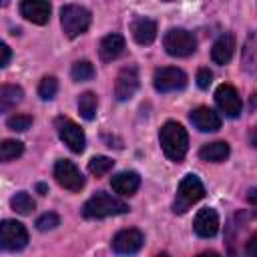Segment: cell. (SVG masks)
Instances as JSON below:
<instances>
[{
  "instance_id": "obj_30",
  "label": "cell",
  "mask_w": 257,
  "mask_h": 257,
  "mask_svg": "<svg viewBox=\"0 0 257 257\" xmlns=\"http://www.w3.org/2000/svg\"><path fill=\"white\" fill-rule=\"evenodd\" d=\"M253 42H255V36L249 34V40L245 44V58H243V66L249 72H253V64H255V60H253Z\"/></svg>"
},
{
  "instance_id": "obj_26",
  "label": "cell",
  "mask_w": 257,
  "mask_h": 257,
  "mask_svg": "<svg viewBox=\"0 0 257 257\" xmlns=\"http://www.w3.org/2000/svg\"><path fill=\"white\" fill-rule=\"evenodd\" d=\"M112 167H114V161L108 159V157H92V159L88 161V171H90V175H94V177L106 175Z\"/></svg>"
},
{
  "instance_id": "obj_3",
  "label": "cell",
  "mask_w": 257,
  "mask_h": 257,
  "mask_svg": "<svg viewBox=\"0 0 257 257\" xmlns=\"http://www.w3.org/2000/svg\"><path fill=\"white\" fill-rule=\"evenodd\" d=\"M205 197V185L197 175H185L179 183L175 201H173V213L183 215L187 213L195 203H199Z\"/></svg>"
},
{
  "instance_id": "obj_25",
  "label": "cell",
  "mask_w": 257,
  "mask_h": 257,
  "mask_svg": "<svg viewBox=\"0 0 257 257\" xmlns=\"http://www.w3.org/2000/svg\"><path fill=\"white\" fill-rule=\"evenodd\" d=\"M70 76H72V80H76V82L90 80V78L94 76V66H92L88 60H78V62L72 64Z\"/></svg>"
},
{
  "instance_id": "obj_28",
  "label": "cell",
  "mask_w": 257,
  "mask_h": 257,
  "mask_svg": "<svg viewBox=\"0 0 257 257\" xmlns=\"http://www.w3.org/2000/svg\"><path fill=\"white\" fill-rule=\"evenodd\" d=\"M6 124H8V128L14 131V133H24V131L30 128V124H32V116H28V114H14V116L8 118Z\"/></svg>"
},
{
  "instance_id": "obj_10",
  "label": "cell",
  "mask_w": 257,
  "mask_h": 257,
  "mask_svg": "<svg viewBox=\"0 0 257 257\" xmlns=\"http://www.w3.org/2000/svg\"><path fill=\"white\" fill-rule=\"evenodd\" d=\"M215 102H217L219 110L225 116H229V118H237L241 114V110H243L241 96L235 90V86H231V84L217 86V90H215Z\"/></svg>"
},
{
  "instance_id": "obj_32",
  "label": "cell",
  "mask_w": 257,
  "mask_h": 257,
  "mask_svg": "<svg viewBox=\"0 0 257 257\" xmlns=\"http://www.w3.org/2000/svg\"><path fill=\"white\" fill-rule=\"evenodd\" d=\"M10 58H12V52H10L8 44H4V42L0 40V68H4V66L10 62Z\"/></svg>"
},
{
  "instance_id": "obj_31",
  "label": "cell",
  "mask_w": 257,
  "mask_h": 257,
  "mask_svg": "<svg viewBox=\"0 0 257 257\" xmlns=\"http://www.w3.org/2000/svg\"><path fill=\"white\" fill-rule=\"evenodd\" d=\"M211 82H213V72L209 68H199L197 70V84H199V88L207 90L211 86Z\"/></svg>"
},
{
  "instance_id": "obj_29",
  "label": "cell",
  "mask_w": 257,
  "mask_h": 257,
  "mask_svg": "<svg viewBox=\"0 0 257 257\" xmlns=\"http://www.w3.org/2000/svg\"><path fill=\"white\" fill-rule=\"evenodd\" d=\"M58 225H60V217L56 213H44V215H40L36 219V229L38 231H50V229H54Z\"/></svg>"
},
{
  "instance_id": "obj_1",
  "label": "cell",
  "mask_w": 257,
  "mask_h": 257,
  "mask_svg": "<svg viewBox=\"0 0 257 257\" xmlns=\"http://www.w3.org/2000/svg\"><path fill=\"white\" fill-rule=\"evenodd\" d=\"M159 141H161V149L167 155V159L175 163H181L185 159L187 149H189V135L183 124L175 120H167L159 131Z\"/></svg>"
},
{
  "instance_id": "obj_7",
  "label": "cell",
  "mask_w": 257,
  "mask_h": 257,
  "mask_svg": "<svg viewBox=\"0 0 257 257\" xmlns=\"http://www.w3.org/2000/svg\"><path fill=\"white\" fill-rule=\"evenodd\" d=\"M54 128L60 137V141L72 151V153H82L84 145H86V137L82 133V128L68 116H56L54 120Z\"/></svg>"
},
{
  "instance_id": "obj_17",
  "label": "cell",
  "mask_w": 257,
  "mask_h": 257,
  "mask_svg": "<svg viewBox=\"0 0 257 257\" xmlns=\"http://www.w3.org/2000/svg\"><path fill=\"white\" fill-rule=\"evenodd\" d=\"M110 185H112L114 193H118L122 197H131V195H135L139 191L141 177L135 171H122V173H118V175H114L110 179Z\"/></svg>"
},
{
  "instance_id": "obj_12",
  "label": "cell",
  "mask_w": 257,
  "mask_h": 257,
  "mask_svg": "<svg viewBox=\"0 0 257 257\" xmlns=\"http://www.w3.org/2000/svg\"><path fill=\"white\" fill-rule=\"evenodd\" d=\"M139 88V70L135 66H124L114 82V96L116 100H128L135 96Z\"/></svg>"
},
{
  "instance_id": "obj_5",
  "label": "cell",
  "mask_w": 257,
  "mask_h": 257,
  "mask_svg": "<svg viewBox=\"0 0 257 257\" xmlns=\"http://www.w3.org/2000/svg\"><path fill=\"white\" fill-rule=\"evenodd\" d=\"M163 46L171 56L187 58L197 50V40L185 28H171L163 38Z\"/></svg>"
},
{
  "instance_id": "obj_21",
  "label": "cell",
  "mask_w": 257,
  "mask_h": 257,
  "mask_svg": "<svg viewBox=\"0 0 257 257\" xmlns=\"http://www.w3.org/2000/svg\"><path fill=\"white\" fill-rule=\"evenodd\" d=\"M22 88L16 84H0V114L12 110L16 104L22 102Z\"/></svg>"
},
{
  "instance_id": "obj_2",
  "label": "cell",
  "mask_w": 257,
  "mask_h": 257,
  "mask_svg": "<svg viewBox=\"0 0 257 257\" xmlns=\"http://www.w3.org/2000/svg\"><path fill=\"white\" fill-rule=\"evenodd\" d=\"M124 213H128V205L104 191H98L82 205V217L86 219H104V217H114Z\"/></svg>"
},
{
  "instance_id": "obj_33",
  "label": "cell",
  "mask_w": 257,
  "mask_h": 257,
  "mask_svg": "<svg viewBox=\"0 0 257 257\" xmlns=\"http://www.w3.org/2000/svg\"><path fill=\"white\" fill-rule=\"evenodd\" d=\"M36 191H38V195H46V193H48V187H46L44 183H38V185H36Z\"/></svg>"
},
{
  "instance_id": "obj_22",
  "label": "cell",
  "mask_w": 257,
  "mask_h": 257,
  "mask_svg": "<svg viewBox=\"0 0 257 257\" xmlns=\"http://www.w3.org/2000/svg\"><path fill=\"white\" fill-rule=\"evenodd\" d=\"M96 106H98V100H96V94L94 92H82L78 96V112L82 118L86 120H92L96 116Z\"/></svg>"
},
{
  "instance_id": "obj_19",
  "label": "cell",
  "mask_w": 257,
  "mask_h": 257,
  "mask_svg": "<svg viewBox=\"0 0 257 257\" xmlns=\"http://www.w3.org/2000/svg\"><path fill=\"white\" fill-rule=\"evenodd\" d=\"M233 52H235V36L231 32H225L215 40L211 48V58L217 64H227L233 58Z\"/></svg>"
},
{
  "instance_id": "obj_27",
  "label": "cell",
  "mask_w": 257,
  "mask_h": 257,
  "mask_svg": "<svg viewBox=\"0 0 257 257\" xmlns=\"http://www.w3.org/2000/svg\"><path fill=\"white\" fill-rule=\"evenodd\" d=\"M58 92V80L54 76H44L38 84V96L42 100H52Z\"/></svg>"
},
{
  "instance_id": "obj_24",
  "label": "cell",
  "mask_w": 257,
  "mask_h": 257,
  "mask_svg": "<svg viewBox=\"0 0 257 257\" xmlns=\"http://www.w3.org/2000/svg\"><path fill=\"white\" fill-rule=\"evenodd\" d=\"M10 207H12V211H16L18 215H30V213L34 211L36 203H34V199H32L28 193L20 191V193H16V195L10 199Z\"/></svg>"
},
{
  "instance_id": "obj_9",
  "label": "cell",
  "mask_w": 257,
  "mask_h": 257,
  "mask_svg": "<svg viewBox=\"0 0 257 257\" xmlns=\"http://www.w3.org/2000/svg\"><path fill=\"white\" fill-rule=\"evenodd\" d=\"M54 179H56V183H58L62 189H66V191H70V193H76V191H80V189L84 187V177H82V173L76 169L74 163H70V161H66V159L56 161V165H54Z\"/></svg>"
},
{
  "instance_id": "obj_14",
  "label": "cell",
  "mask_w": 257,
  "mask_h": 257,
  "mask_svg": "<svg viewBox=\"0 0 257 257\" xmlns=\"http://www.w3.org/2000/svg\"><path fill=\"white\" fill-rule=\"evenodd\" d=\"M50 2L48 0H20V14L32 24H46L50 20Z\"/></svg>"
},
{
  "instance_id": "obj_20",
  "label": "cell",
  "mask_w": 257,
  "mask_h": 257,
  "mask_svg": "<svg viewBox=\"0 0 257 257\" xmlns=\"http://www.w3.org/2000/svg\"><path fill=\"white\" fill-rule=\"evenodd\" d=\"M229 153H231V149L225 141H215V143L203 145L199 151V157H201V161H207V163H221L229 157Z\"/></svg>"
},
{
  "instance_id": "obj_11",
  "label": "cell",
  "mask_w": 257,
  "mask_h": 257,
  "mask_svg": "<svg viewBox=\"0 0 257 257\" xmlns=\"http://www.w3.org/2000/svg\"><path fill=\"white\" fill-rule=\"evenodd\" d=\"M145 243V235L139 229H122L112 237V251L118 255H133L141 251Z\"/></svg>"
},
{
  "instance_id": "obj_36",
  "label": "cell",
  "mask_w": 257,
  "mask_h": 257,
  "mask_svg": "<svg viewBox=\"0 0 257 257\" xmlns=\"http://www.w3.org/2000/svg\"><path fill=\"white\" fill-rule=\"evenodd\" d=\"M165 2H173V0H165Z\"/></svg>"
},
{
  "instance_id": "obj_8",
  "label": "cell",
  "mask_w": 257,
  "mask_h": 257,
  "mask_svg": "<svg viewBox=\"0 0 257 257\" xmlns=\"http://www.w3.org/2000/svg\"><path fill=\"white\" fill-rule=\"evenodd\" d=\"M153 84L157 92H175L187 86V74L175 66H163L155 70Z\"/></svg>"
},
{
  "instance_id": "obj_6",
  "label": "cell",
  "mask_w": 257,
  "mask_h": 257,
  "mask_svg": "<svg viewBox=\"0 0 257 257\" xmlns=\"http://www.w3.org/2000/svg\"><path fill=\"white\" fill-rule=\"evenodd\" d=\"M28 245V231L20 221L4 219L0 221V249L2 251H20Z\"/></svg>"
},
{
  "instance_id": "obj_13",
  "label": "cell",
  "mask_w": 257,
  "mask_h": 257,
  "mask_svg": "<svg viewBox=\"0 0 257 257\" xmlns=\"http://www.w3.org/2000/svg\"><path fill=\"white\" fill-rule=\"evenodd\" d=\"M193 229L203 239L215 237L217 231H219V215H217V211L211 209V207L199 209V213L195 215V221H193Z\"/></svg>"
},
{
  "instance_id": "obj_4",
  "label": "cell",
  "mask_w": 257,
  "mask_h": 257,
  "mask_svg": "<svg viewBox=\"0 0 257 257\" xmlns=\"http://www.w3.org/2000/svg\"><path fill=\"white\" fill-rule=\"evenodd\" d=\"M60 26L68 38H76L84 34L90 26V12L84 6L68 4L60 10Z\"/></svg>"
},
{
  "instance_id": "obj_35",
  "label": "cell",
  "mask_w": 257,
  "mask_h": 257,
  "mask_svg": "<svg viewBox=\"0 0 257 257\" xmlns=\"http://www.w3.org/2000/svg\"><path fill=\"white\" fill-rule=\"evenodd\" d=\"M8 2L10 0H0V6H8Z\"/></svg>"
},
{
  "instance_id": "obj_34",
  "label": "cell",
  "mask_w": 257,
  "mask_h": 257,
  "mask_svg": "<svg viewBox=\"0 0 257 257\" xmlns=\"http://www.w3.org/2000/svg\"><path fill=\"white\" fill-rule=\"evenodd\" d=\"M249 203H251V205H255V189H251V191H249Z\"/></svg>"
},
{
  "instance_id": "obj_16",
  "label": "cell",
  "mask_w": 257,
  "mask_h": 257,
  "mask_svg": "<svg viewBox=\"0 0 257 257\" xmlns=\"http://www.w3.org/2000/svg\"><path fill=\"white\" fill-rule=\"evenodd\" d=\"M131 32H133V38H135L137 44L147 46L157 38V22L147 18V16H139V18L133 20Z\"/></svg>"
},
{
  "instance_id": "obj_23",
  "label": "cell",
  "mask_w": 257,
  "mask_h": 257,
  "mask_svg": "<svg viewBox=\"0 0 257 257\" xmlns=\"http://www.w3.org/2000/svg\"><path fill=\"white\" fill-rule=\"evenodd\" d=\"M22 153H24V145H22L20 141H14V139L0 141V163L14 161V159H18Z\"/></svg>"
},
{
  "instance_id": "obj_15",
  "label": "cell",
  "mask_w": 257,
  "mask_h": 257,
  "mask_svg": "<svg viewBox=\"0 0 257 257\" xmlns=\"http://www.w3.org/2000/svg\"><path fill=\"white\" fill-rule=\"evenodd\" d=\"M193 126L201 133H215L221 128V116L209 106H197L189 114Z\"/></svg>"
},
{
  "instance_id": "obj_18",
  "label": "cell",
  "mask_w": 257,
  "mask_h": 257,
  "mask_svg": "<svg viewBox=\"0 0 257 257\" xmlns=\"http://www.w3.org/2000/svg\"><path fill=\"white\" fill-rule=\"evenodd\" d=\"M122 52H124V38L116 32L106 34L98 44V54H100V60H104V62L116 60Z\"/></svg>"
}]
</instances>
